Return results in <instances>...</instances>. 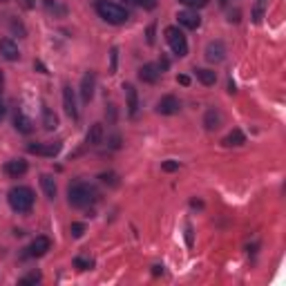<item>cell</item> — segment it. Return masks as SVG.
Returning <instances> with one entry per match:
<instances>
[{
	"instance_id": "obj_24",
	"label": "cell",
	"mask_w": 286,
	"mask_h": 286,
	"mask_svg": "<svg viewBox=\"0 0 286 286\" xmlns=\"http://www.w3.org/2000/svg\"><path fill=\"white\" fill-rule=\"evenodd\" d=\"M45 7H47L49 14H56V16H65V7H61L56 0H45Z\"/></svg>"
},
{
	"instance_id": "obj_34",
	"label": "cell",
	"mask_w": 286,
	"mask_h": 286,
	"mask_svg": "<svg viewBox=\"0 0 286 286\" xmlns=\"http://www.w3.org/2000/svg\"><path fill=\"white\" fill-rule=\"evenodd\" d=\"M18 5L23 7V9H34V7H36V0H18Z\"/></svg>"
},
{
	"instance_id": "obj_23",
	"label": "cell",
	"mask_w": 286,
	"mask_h": 286,
	"mask_svg": "<svg viewBox=\"0 0 286 286\" xmlns=\"http://www.w3.org/2000/svg\"><path fill=\"white\" fill-rule=\"evenodd\" d=\"M92 266H94V259H92V257H85V255L74 257V268H78V271H90Z\"/></svg>"
},
{
	"instance_id": "obj_45",
	"label": "cell",
	"mask_w": 286,
	"mask_h": 286,
	"mask_svg": "<svg viewBox=\"0 0 286 286\" xmlns=\"http://www.w3.org/2000/svg\"><path fill=\"white\" fill-rule=\"evenodd\" d=\"M2 83H5V76H2V72H0V90H2Z\"/></svg>"
},
{
	"instance_id": "obj_19",
	"label": "cell",
	"mask_w": 286,
	"mask_h": 286,
	"mask_svg": "<svg viewBox=\"0 0 286 286\" xmlns=\"http://www.w3.org/2000/svg\"><path fill=\"white\" fill-rule=\"evenodd\" d=\"M85 141H88V146H98V143H101L103 141V126L101 123H94V126L90 127Z\"/></svg>"
},
{
	"instance_id": "obj_46",
	"label": "cell",
	"mask_w": 286,
	"mask_h": 286,
	"mask_svg": "<svg viewBox=\"0 0 286 286\" xmlns=\"http://www.w3.org/2000/svg\"><path fill=\"white\" fill-rule=\"evenodd\" d=\"M0 2H7V0H0Z\"/></svg>"
},
{
	"instance_id": "obj_33",
	"label": "cell",
	"mask_w": 286,
	"mask_h": 286,
	"mask_svg": "<svg viewBox=\"0 0 286 286\" xmlns=\"http://www.w3.org/2000/svg\"><path fill=\"white\" fill-rule=\"evenodd\" d=\"M139 5L143 7V9H155V7H157V0H139Z\"/></svg>"
},
{
	"instance_id": "obj_18",
	"label": "cell",
	"mask_w": 286,
	"mask_h": 286,
	"mask_svg": "<svg viewBox=\"0 0 286 286\" xmlns=\"http://www.w3.org/2000/svg\"><path fill=\"white\" fill-rule=\"evenodd\" d=\"M14 126H16V130L23 132V134H32V132H34V123H32V119H27L23 112H16Z\"/></svg>"
},
{
	"instance_id": "obj_35",
	"label": "cell",
	"mask_w": 286,
	"mask_h": 286,
	"mask_svg": "<svg viewBox=\"0 0 286 286\" xmlns=\"http://www.w3.org/2000/svg\"><path fill=\"white\" fill-rule=\"evenodd\" d=\"M157 65H159V69H161V72H165V69L170 67V61L165 59L163 54H161V59H159V63H157Z\"/></svg>"
},
{
	"instance_id": "obj_41",
	"label": "cell",
	"mask_w": 286,
	"mask_h": 286,
	"mask_svg": "<svg viewBox=\"0 0 286 286\" xmlns=\"http://www.w3.org/2000/svg\"><path fill=\"white\" fill-rule=\"evenodd\" d=\"M34 67H38V69H40V72H43V74H47V69H45V65L40 63V61H36V63H34Z\"/></svg>"
},
{
	"instance_id": "obj_12",
	"label": "cell",
	"mask_w": 286,
	"mask_h": 286,
	"mask_svg": "<svg viewBox=\"0 0 286 286\" xmlns=\"http://www.w3.org/2000/svg\"><path fill=\"white\" fill-rule=\"evenodd\" d=\"M0 54H2V59H7V61H18L20 59L18 45H16L11 38H0Z\"/></svg>"
},
{
	"instance_id": "obj_28",
	"label": "cell",
	"mask_w": 286,
	"mask_h": 286,
	"mask_svg": "<svg viewBox=\"0 0 286 286\" xmlns=\"http://www.w3.org/2000/svg\"><path fill=\"white\" fill-rule=\"evenodd\" d=\"M83 233H85V223H78V222H74L72 223V237H83Z\"/></svg>"
},
{
	"instance_id": "obj_40",
	"label": "cell",
	"mask_w": 286,
	"mask_h": 286,
	"mask_svg": "<svg viewBox=\"0 0 286 286\" xmlns=\"http://www.w3.org/2000/svg\"><path fill=\"white\" fill-rule=\"evenodd\" d=\"M177 81H179L181 85H190V78L186 76V74H181V76H177Z\"/></svg>"
},
{
	"instance_id": "obj_25",
	"label": "cell",
	"mask_w": 286,
	"mask_h": 286,
	"mask_svg": "<svg viewBox=\"0 0 286 286\" xmlns=\"http://www.w3.org/2000/svg\"><path fill=\"white\" fill-rule=\"evenodd\" d=\"M181 5L186 7H192V9H201V7H206L210 2V0H179Z\"/></svg>"
},
{
	"instance_id": "obj_6",
	"label": "cell",
	"mask_w": 286,
	"mask_h": 286,
	"mask_svg": "<svg viewBox=\"0 0 286 286\" xmlns=\"http://www.w3.org/2000/svg\"><path fill=\"white\" fill-rule=\"evenodd\" d=\"M181 110V101L177 96H172V94H168V96H163L159 103H157V112L159 114H163V117H170V114H177V112Z\"/></svg>"
},
{
	"instance_id": "obj_30",
	"label": "cell",
	"mask_w": 286,
	"mask_h": 286,
	"mask_svg": "<svg viewBox=\"0 0 286 286\" xmlns=\"http://www.w3.org/2000/svg\"><path fill=\"white\" fill-rule=\"evenodd\" d=\"M101 181L103 184H110V186H117L119 181H117V175H114V172H103L101 175Z\"/></svg>"
},
{
	"instance_id": "obj_7",
	"label": "cell",
	"mask_w": 286,
	"mask_h": 286,
	"mask_svg": "<svg viewBox=\"0 0 286 286\" xmlns=\"http://www.w3.org/2000/svg\"><path fill=\"white\" fill-rule=\"evenodd\" d=\"M223 59H226V45L222 40L208 43V47H206V61L208 63H222Z\"/></svg>"
},
{
	"instance_id": "obj_38",
	"label": "cell",
	"mask_w": 286,
	"mask_h": 286,
	"mask_svg": "<svg viewBox=\"0 0 286 286\" xmlns=\"http://www.w3.org/2000/svg\"><path fill=\"white\" fill-rule=\"evenodd\" d=\"M230 23H239V9H235V11H230Z\"/></svg>"
},
{
	"instance_id": "obj_8",
	"label": "cell",
	"mask_w": 286,
	"mask_h": 286,
	"mask_svg": "<svg viewBox=\"0 0 286 286\" xmlns=\"http://www.w3.org/2000/svg\"><path fill=\"white\" fill-rule=\"evenodd\" d=\"M94 88H96V74L88 72L81 81V98L83 103H90L94 98Z\"/></svg>"
},
{
	"instance_id": "obj_21",
	"label": "cell",
	"mask_w": 286,
	"mask_h": 286,
	"mask_svg": "<svg viewBox=\"0 0 286 286\" xmlns=\"http://www.w3.org/2000/svg\"><path fill=\"white\" fill-rule=\"evenodd\" d=\"M43 127L45 130H56L59 127V117L49 107H43Z\"/></svg>"
},
{
	"instance_id": "obj_15",
	"label": "cell",
	"mask_w": 286,
	"mask_h": 286,
	"mask_svg": "<svg viewBox=\"0 0 286 286\" xmlns=\"http://www.w3.org/2000/svg\"><path fill=\"white\" fill-rule=\"evenodd\" d=\"M52 248V242H49V237H45V235H40V237H36L34 242H32L30 246V255L32 257H43L45 253Z\"/></svg>"
},
{
	"instance_id": "obj_22",
	"label": "cell",
	"mask_w": 286,
	"mask_h": 286,
	"mask_svg": "<svg viewBox=\"0 0 286 286\" xmlns=\"http://www.w3.org/2000/svg\"><path fill=\"white\" fill-rule=\"evenodd\" d=\"M194 72H197V78L204 85H215V81H217V74L213 69H194Z\"/></svg>"
},
{
	"instance_id": "obj_37",
	"label": "cell",
	"mask_w": 286,
	"mask_h": 286,
	"mask_svg": "<svg viewBox=\"0 0 286 286\" xmlns=\"http://www.w3.org/2000/svg\"><path fill=\"white\" fill-rule=\"evenodd\" d=\"M119 146H121V136H119V134H112V139H110V148H114V150H117Z\"/></svg>"
},
{
	"instance_id": "obj_31",
	"label": "cell",
	"mask_w": 286,
	"mask_h": 286,
	"mask_svg": "<svg viewBox=\"0 0 286 286\" xmlns=\"http://www.w3.org/2000/svg\"><path fill=\"white\" fill-rule=\"evenodd\" d=\"M155 30H157V25L152 23L150 27H148V32H146V40H148V45H155Z\"/></svg>"
},
{
	"instance_id": "obj_39",
	"label": "cell",
	"mask_w": 286,
	"mask_h": 286,
	"mask_svg": "<svg viewBox=\"0 0 286 286\" xmlns=\"http://www.w3.org/2000/svg\"><path fill=\"white\" fill-rule=\"evenodd\" d=\"M107 112H110V121H114V119H117V107H114V105H107Z\"/></svg>"
},
{
	"instance_id": "obj_42",
	"label": "cell",
	"mask_w": 286,
	"mask_h": 286,
	"mask_svg": "<svg viewBox=\"0 0 286 286\" xmlns=\"http://www.w3.org/2000/svg\"><path fill=\"white\" fill-rule=\"evenodd\" d=\"M2 119H5V103L0 101V121H2Z\"/></svg>"
},
{
	"instance_id": "obj_14",
	"label": "cell",
	"mask_w": 286,
	"mask_h": 286,
	"mask_svg": "<svg viewBox=\"0 0 286 286\" xmlns=\"http://www.w3.org/2000/svg\"><path fill=\"white\" fill-rule=\"evenodd\" d=\"M159 76H161V69H159V65H155V63H146L139 69V78L143 83H157Z\"/></svg>"
},
{
	"instance_id": "obj_26",
	"label": "cell",
	"mask_w": 286,
	"mask_h": 286,
	"mask_svg": "<svg viewBox=\"0 0 286 286\" xmlns=\"http://www.w3.org/2000/svg\"><path fill=\"white\" fill-rule=\"evenodd\" d=\"M36 282H40V273H30L27 277H23V280L18 282L20 286H27V284H36Z\"/></svg>"
},
{
	"instance_id": "obj_11",
	"label": "cell",
	"mask_w": 286,
	"mask_h": 286,
	"mask_svg": "<svg viewBox=\"0 0 286 286\" xmlns=\"http://www.w3.org/2000/svg\"><path fill=\"white\" fill-rule=\"evenodd\" d=\"M177 20H179V25H184L186 30H197L199 25H201L199 14H197V11H190V9L179 11V14H177Z\"/></svg>"
},
{
	"instance_id": "obj_13",
	"label": "cell",
	"mask_w": 286,
	"mask_h": 286,
	"mask_svg": "<svg viewBox=\"0 0 286 286\" xmlns=\"http://www.w3.org/2000/svg\"><path fill=\"white\" fill-rule=\"evenodd\" d=\"M27 161L25 159H11V161H7L5 163V172L9 177H14V179H18V177H23L25 172H27Z\"/></svg>"
},
{
	"instance_id": "obj_32",
	"label": "cell",
	"mask_w": 286,
	"mask_h": 286,
	"mask_svg": "<svg viewBox=\"0 0 286 286\" xmlns=\"http://www.w3.org/2000/svg\"><path fill=\"white\" fill-rule=\"evenodd\" d=\"M117 54H119V49H117V47H112V54H110V56H112V65H110V74H114V72H117Z\"/></svg>"
},
{
	"instance_id": "obj_9",
	"label": "cell",
	"mask_w": 286,
	"mask_h": 286,
	"mask_svg": "<svg viewBox=\"0 0 286 286\" xmlns=\"http://www.w3.org/2000/svg\"><path fill=\"white\" fill-rule=\"evenodd\" d=\"M63 105H65V112H67V117L76 121L78 119V107H76V96H74V90L69 85L63 88Z\"/></svg>"
},
{
	"instance_id": "obj_44",
	"label": "cell",
	"mask_w": 286,
	"mask_h": 286,
	"mask_svg": "<svg viewBox=\"0 0 286 286\" xmlns=\"http://www.w3.org/2000/svg\"><path fill=\"white\" fill-rule=\"evenodd\" d=\"M228 92H230V94H235V92H237V90H235V83H233V81L228 83Z\"/></svg>"
},
{
	"instance_id": "obj_17",
	"label": "cell",
	"mask_w": 286,
	"mask_h": 286,
	"mask_svg": "<svg viewBox=\"0 0 286 286\" xmlns=\"http://www.w3.org/2000/svg\"><path fill=\"white\" fill-rule=\"evenodd\" d=\"M246 143V136H244V132L239 130V127H235L230 134H226L223 136V141H222V146H226V148H233V146H244Z\"/></svg>"
},
{
	"instance_id": "obj_2",
	"label": "cell",
	"mask_w": 286,
	"mask_h": 286,
	"mask_svg": "<svg viewBox=\"0 0 286 286\" xmlns=\"http://www.w3.org/2000/svg\"><path fill=\"white\" fill-rule=\"evenodd\" d=\"M7 199H9V206L16 213H30L34 208V190L27 188V186H16V188H11Z\"/></svg>"
},
{
	"instance_id": "obj_4",
	"label": "cell",
	"mask_w": 286,
	"mask_h": 286,
	"mask_svg": "<svg viewBox=\"0 0 286 286\" xmlns=\"http://www.w3.org/2000/svg\"><path fill=\"white\" fill-rule=\"evenodd\" d=\"M165 40H168L170 49H172V54H177L179 59H184L186 54H188V40H186L184 32L179 30V27H165Z\"/></svg>"
},
{
	"instance_id": "obj_43",
	"label": "cell",
	"mask_w": 286,
	"mask_h": 286,
	"mask_svg": "<svg viewBox=\"0 0 286 286\" xmlns=\"http://www.w3.org/2000/svg\"><path fill=\"white\" fill-rule=\"evenodd\" d=\"M152 273H155V275H161V273H163V266H152Z\"/></svg>"
},
{
	"instance_id": "obj_27",
	"label": "cell",
	"mask_w": 286,
	"mask_h": 286,
	"mask_svg": "<svg viewBox=\"0 0 286 286\" xmlns=\"http://www.w3.org/2000/svg\"><path fill=\"white\" fill-rule=\"evenodd\" d=\"M161 170H163V172H177V170H179V161H163V163H161Z\"/></svg>"
},
{
	"instance_id": "obj_1",
	"label": "cell",
	"mask_w": 286,
	"mask_h": 286,
	"mask_svg": "<svg viewBox=\"0 0 286 286\" xmlns=\"http://www.w3.org/2000/svg\"><path fill=\"white\" fill-rule=\"evenodd\" d=\"M96 199H98V192L92 184H88V181H74V184H69V188H67L69 206H74V208H85V206L94 204Z\"/></svg>"
},
{
	"instance_id": "obj_3",
	"label": "cell",
	"mask_w": 286,
	"mask_h": 286,
	"mask_svg": "<svg viewBox=\"0 0 286 286\" xmlns=\"http://www.w3.org/2000/svg\"><path fill=\"white\" fill-rule=\"evenodd\" d=\"M96 11H98V16L110 25H123L127 20V11L123 9L121 5H117V2L101 0V2H96Z\"/></svg>"
},
{
	"instance_id": "obj_10",
	"label": "cell",
	"mask_w": 286,
	"mask_h": 286,
	"mask_svg": "<svg viewBox=\"0 0 286 286\" xmlns=\"http://www.w3.org/2000/svg\"><path fill=\"white\" fill-rule=\"evenodd\" d=\"M123 92H126V98H127V114L134 117L136 110H139V94H136L132 83H123Z\"/></svg>"
},
{
	"instance_id": "obj_20",
	"label": "cell",
	"mask_w": 286,
	"mask_h": 286,
	"mask_svg": "<svg viewBox=\"0 0 286 286\" xmlns=\"http://www.w3.org/2000/svg\"><path fill=\"white\" fill-rule=\"evenodd\" d=\"M40 186H43V192L47 194V199H56V181L52 175H43L40 177Z\"/></svg>"
},
{
	"instance_id": "obj_36",
	"label": "cell",
	"mask_w": 286,
	"mask_h": 286,
	"mask_svg": "<svg viewBox=\"0 0 286 286\" xmlns=\"http://www.w3.org/2000/svg\"><path fill=\"white\" fill-rule=\"evenodd\" d=\"M262 14H264V11H262V5H257L255 11H253V20H255V23H259V20H262Z\"/></svg>"
},
{
	"instance_id": "obj_5",
	"label": "cell",
	"mask_w": 286,
	"mask_h": 286,
	"mask_svg": "<svg viewBox=\"0 0 286 286\" xmlns=\"http://www.w3.org/2000/svg\"><path fill=\"white\" fill-rule=\"evenodd\" d=\"M61 148H63L61 141H49V143H32V146H27V152L40 157H56L61 152Z\"/></svg>"
},
{
	"instance_id": "obj_29",
	"label": "cell",
	"mask_w": 286,
	"mask_h": 286,
	"mask_svg": "<svg viewBox=\"0 0 286 286\" xmlns=\"http://www.w3.org/2000/svg\"><path fill=\"white\" fill-rule=\"evenodd\" d=\"M9 25H11V30H14L18 36H27V32H25L23 23H18V20H16V18H11V20H9Z\"/></svg>"
},
{
	"instance_id": "obj_16",
	"label": "cell",
	"mask_w": 286,
	"mask_h": 286,
	"mask_svg": "<svg viewBox=\"0 0 286 286\" xmlns=\"http://www.w3.org/2000/svg\"><path fill=\"white\" fill-rule=\"evenodd\" d=\"M222 112L217 110V107H210L208 112H206V117H204V126H206V130H219L222 127Z\"/></svg>"
}]
</instances>
